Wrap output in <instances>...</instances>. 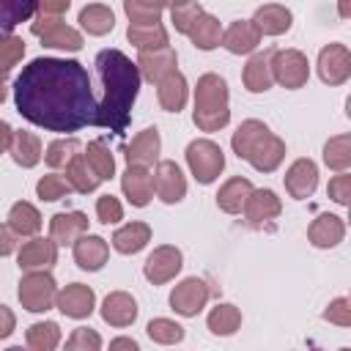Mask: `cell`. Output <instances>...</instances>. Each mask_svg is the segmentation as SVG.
Here are the masks:
<instances>
[{
  "instance_id": "12",
  "label": "cell",
  "mask_w": 351,
  "mask_h": 351,
  "mask_svg": "<svg viewBox=\"0 0 351 351\" xmlns=\"http://www.w3.org/2000/svg\"><path fill=\"white\" fill-rule=\"evenodd\" d=\"M143 271H145L148 282H154V285H162V282L173 280V277L181 271V252H178L176 247H170V244H165V247H156V250H154V252L145 258V266H143Z\"/></svg>"
},
{
  "instance_id": "6",
  "label": "cell",
  "mask_w": 351,
  "mask_h": 351,
  "mask_svg": "<svg viewBox=\"0 0 351 351\" xmlns=\"http://www.w3.org/2000/svg\"><path fill=\"white\" fill-rule=\"evenodd\" d=\"M186 165L200 184H211L225 167V154L211 140H192L186 145Z\"/></svg>"
},
{
  "instance_id": "43",
  "label": "cell",
  "mask_w": 351,
  "mask_h": 351,
  "mask_svg": "<svg viewBox=\"0 0 351 351\" xmlns=\"http://www.w3.org/2000/svg\"><path fill=\"white\" fill-rule=\"evenodd\" d=\"M80 151H82L80 140H74V137H63V140H55V143L47 145L44 159H47L49 167H66Z\"/></svg>"
},
{
  "instance_id": "8",
  "label": "cell",
  "mask_w": 351,
  "mask_h": 351,
  "mask_svg": "<svg viewBox=\"0 0 351 351\" xmlns=\"http://www.w3.org/2000/svg\"><path fill=\"white\" fill-rule=\"evenodd\" d=\"M206 302H208V285L203 282V280H197V277H186V280H181L176 288H173V293H170V304H173V310L178 313V315H197L203 307H206Z\"/></svg>"
},
{
  "instance_id": "56",
  "label": "cell",
  "mask_w": 351,
  "mask_h": 351,
  "mask_svg": "<svg viewBox=\"0 0 351 351\" xmlns=\"http://www.w3.org/2000/svg\"><path fill=\"white\" fill-rule=\"evenodd\" d=\"M110 346H112V348H132V351L137 348V343H134V340H129V337H118V340H112Z\"/></svg>"
},
{
  "instance_id": "59",
  "label": "cell",
  "mask_w": 351,
  "mask_h": 351,
  "mask_svg": "<svg viewBox=\"0 0 351 351\" xmlns=\"http://www.w3.org/2000/svg\"><path fill=\"white\" fill-rule=\"evenodd\" d=\"M5 96H8V90H5V85H3V80H0V104L5 101Z\"/></svg>"
},
{
  "instance_id": "40",
  "label": "cell",
  "mask_w": 351,
  "mask_h": 351,
  "mask_svg": "<svg viewBox=\"0 0 351 351\" xmlns=\"http://www.w3.org/2000/svg\"><path fill=\"white\" fill-rule=\"evenodd\" d=\"M27 346L36 348V351H52L58 343H60V329L55 321H41V324H33L25 335Z\"/></svg>"
},
{
  "instance_id": "32",
  "label": "cell",
  "mask_w": 351,
  "mask_h": 351,
  "mask_svg": "<svg viewBox=\"0 0 351 351\" xmlns=\"http://www.w3.org/2000/svg\"><path fill=\"white\" fill-rule=\"evenodd\" d=\"M8 151H11V156H14L16 165L33 167L41 159V140L33 132H14L11 134V143H8Z\"/></svg>"
},
{
  "instance_id": "17",
  "label": "cell",
  "mask_w": 351,
  "mask_h": 351,
  "mask_svg": "<svg viewBox=\"0 0 351 351\" xmlns=\"http://www.w3.org/2000/svg\"><path fill=\"white\" fill-rule=\"evenodd\" d=\"M107 255H110V247L101 236H93V233H82L77 241H74V261L80 269L85 271H99L104 263H107Z\"/></svg>"
},
{
  "instance_id": "29",
  "label": "cell",
  "mask_w": 351,
  "mask_h": 351,
  "mask_svg": "<svg viewBox=\"0 0 351 351\" xmlns=\"http://www.w3.org/2000/svg\"><path fill=\"white\" fill-rule=\"evenodd\" d=\"M151 241V228L145 222H129L112 233V247L121 255H134Z\"/></svg>"
},
{
  "instance_id": "26",
  "label": "cell",
  "mask_w": 351,
  "mask_h": 351,
  "mask_svg": "<svg viewBox=\"0 0 351 351\" xmlns=\"http://www.w3.org/2000/svg\"><path fill=\"white\" fill-rule=\"evenodd\" d=\"M156 99L162 104V110L167 112H178L186 104V80L181 71H170L156 82Z\"/></svg>"
},
{
  "instance_id": "18",
  "label": "cell",
  "mask_w": 351,
  "mask_h": 351,
  "mask_svg": "<svg viewBox=\"0 0 351 351\" xmlns=\"http://www.w3.org/2000/svg\"><path fill=\"white\" fill-rule=\"evenodd\" d=\"M137 69H140V77H145L148 82H159L165 74L176 71V52L170 47L143 49L137 58Z\"/></svg>"
},
{
  "instance_id": "11",
  "label": "cell",
  "mask_w": 351,
  "mask_h": 351,
  "mask_svg": "<svg viewBox=\"0 0 351 351\" xmlns=\"http://www.w3.org/2000/svg\"><path fill=\"white\" fill-rule=\"evenodd\" d=\"M241 211H244V217L252 228H263V225H269L271 219L280 217L282 203L271 189H252Z\"/></svg>"
},
{
  "instance_id": "27",
  "label": "cell",
  "mask_w": 351,
  "mask_h": 351,
  "mask_svg": "<svg viewBox=\"0 0 351 351\" xmlns=\"http://www.w3.org/2000/svg\"><path fill=\"white\" fill-rule=\"evenodd\" d=\"M101 318L110 324V326H129L134 318H137V302L123 293V291H115L104 299L101 304Z\"/></svg>"
},
{
  "instance_id": "21",
  "label": "cell",
  "mask_w": 351,
  "mask_h": 351,
  "mask_svg": "<svg viewBox=\"0 0 351 351\" xmlns=\"http://www.w3.org/2000/svg\"><path fill=\"white\" fill-rule=\"evenodd\" d=\"M159 132L154 129V126H148V129H143L140 134H134L132 137V143L126 145V162L129 165H140V167H148V165H154L156 159H159Z\"/></svg>"
},
{
  "instance_id": "24",
  "label": "cell",
  "mask_w": 351,
  "mask_h": 351,
  "mask_svg": "<svg viewBox=\"0 0 351 351\" xmlns=\"http://www.w3.org/2000/svg\"><path fill=\"white\" fill-rule=\"evenodd\" d=\"M343 236H346V225H343V219L335 217V214H321V217H315V219L310 222V228H307V239H310L315 247H321V250L340 244Z\"/></svg>"
},
{
  "instance_id": "22",
  "label": "cell",
  "mask_w": 351,
  "mask_h": 351,
  "mask_svg": "<svg viewBox=\"0 0 351 351\" xmlns=\"http://www.w3.org/2000/svg\"><path fill=\"white\" fill-rule=\"evenodd\" d=\"M282 156H285V143H282L277 134L266 132V134L261 137V143L250 151L247 162H250L255 170H261V173H271V170H277V165L282 162Z\"/></svg>"
},
{
  "instance_id": "54",
  "label": "cell",
  "mask_w": 351,
  "mask_h": 351,
  "mask_svg": "<svg viewBox=\"0 0 351 351\" xmlns=\"http://www.w3.org/2000/svg\"><path fill=\"white\" fill-rule=\"evenodd\" d=\"M71 0H38V11L41 14H63L69 8Z\"/></svg>"
},
{
  "instance_id": "51",
  "label": "cell",
  "mask_w": 351,
  "mask_h": 351,
  "mask_svg": "<svg viewBox=\"0 0 351 351\" xmlns=\"http://www.w3.org/2000/svg\"><path fill=\"white\" fill-rule=\"evenodd\" d=\"M329 197H332L335 203H340V206L348 203V197H351V176H348L346 170H340V173L329 181Z\"/></svg>"
},
{
  "instance_id": "15",
  "label": "cell",
  "mask_w": 351,
  "mask_h": 351,
  "mask_svg": "<svg viewBox=\"0 0 351 351\" xmlns=\"http://www.w3.org/2000/svg\"><path fill=\"white\" fill-rule=\"evenodd\" d=\"M318 186V167L313 159H296L288 173H285V189L291 192V197L296 200H304L315 192Z\"/></svg>"
},
{
  "instance_id": "19",
  "label": "cell",
  "mask_w": 351,
  "mask_h": 351,
  "mask_svg": "<svg viewBox=\"0 0 351 351\" xmlns=\"http://www.w3.org/2000/svg\"><path fill=\"white\" fill-rule=\"evenodd\" d=\"M271 52L274 49H263L258 55H252L241 71V80H244V88L250 93H263L271 88L274 77H271Z\"/></svg>"
},
{
  "instance_id": "57",
  "label": "cell",
  "mask_w": 351,
  "mask_h": 351,
  "mask_svg": "<svg viewBox=\"0 0 351 351\" xmlns=\"http://www.w3.org/2000/svg\"><path fill=\"white\" fill-rule=\"evenodd\" d=\"M340 16H348V0H340Z\"/></svg>"
},
{
  "instance_id": "13",
  "label": "cell",
  "mask_w": 351,
  "mask_h": 351,
  "mask_svg": "<svg viewBox=\"0 0 351 351\" xmlns=\"http://www.w3.org/2000/svg\"><path fill=\"white\" fill-rule=\"evenodd\" d=\"M55 304H58V310H60L63 315H69V318H88V315L93 313L96 296H93V291H90L88 285L71 282V285H66L63 291H58Z\"/></svg>"
},
{
  "instance_id": "7",
  "label": "cell",
  "mask_w": 351,
  "mask_h": 351,
  "mask_svg": "<svg viewBox=\"0 0 351 351\" xmlns=\"http://www.w3.org/2000/svg\"><path fill=\"white\" fill-rule=\"evenodd\" d=\"M271 77L282 88H302L310 77V63L299 49H274L271 52Z\"/></svg>"
},
{
  "instance_id": "14",
  "label": "cell",
  "mask_w": 351,
  "mask_h": 351,
  "mask_svg": "<svg viewBox=\"0 0 351 351\" xmlns=\"http://www.w3.org/2000/svg\"><path fill=\"white\" fill-rule=\"evenodd\" d=\"M58 261V244L52 239H30L22 244L16 263L22 271H36V269H49Z\"/></svg>"
},
{
  "instance_id": "36",
  "label": "cell",
  "mask_w": 351,
  "mask_h": 351,
  "mask_svg": "<svg viewBox=\"0 0 351 351\" xmlns=\"http://www.w3.org/2000/svg\"><path fill=\"white\" fill-rule=\"evenodd\" d=\"M80 25L90 36H104V33H110L115 27V14L101 3H90V5H85L80 11Z\"/></svg>"
},
{
  "instance_id": "1",
  "label": "cell",
  "mask_w": 351,
  "mask_h": 351,
  "mask_svg": "<svg viewBox=\"0 0 351 351\" xmlns=\"http://www.w3.org/2000/svg\"><path fill=\"white\" fill-rule=\"evenodd\" d=\"M14 101L25 121L47 132H77L96 118L90 77L77 60H30L14 80Z\"/></svg>"
},
{
  "instance_id": "48",
  "label": "cell",
  "mask_w": 351,
  "mask_h": 351,
  "mask_svg": "<svg viewBox=\"0 0 351 351\" xmlns=\"http://www.w3.org/2000/svg\"><path fill=\"white\" fill-rule=\"evenodd\" d=\"M96 217H99V222H104V225H112V222L123 219V208H121L118 197L101 195V197L96 200Z\"/></svg>"
},
{
  "instance_id": "3",
  "label": "cell",
  "mask_w": 351,
  "mask_h": 351,
  "mask_svg": "<svg viewBox=\"0 0 351 351\" xmlns=\"http://www.w3.org/2000/svg\"><path fill=\"white\" fill-rule=\"evenodd\" d=\"M192 121L203 132H217L230 121L228 110V85L219 74H203L195 88V112Z\"/></svg>"
},
{
  "instance_id": "52",
  "label": "cell",
  "mask_w": 351,
  "mask_h": 351,
  "mask_svg": "<svg viewBox=\"0 0 351 351\" xmlns=\"http://www.w3.org/2000/svg\"><path fill=\"white\" fill-rule=\"evenodd\" d=\"M16 250V233L8 225H0V255H11Z\"/></svg>"
},
{
  "instance_id": "45",
  "label": "cell",
  "mask_w": 351,
  "mask_h": 351,
  "mask_svg": "<svg viewBox=\"0 0 351 351\" xmlns=\"http://www.w3.org/2000/svg\"><path fill=\"white\" fill-rule=\"evenodd\" d=\"M145 329H148V337H151L154 343H162V346L178 343V340L184 337V329H181L176 321H170V318H154Z\"/></svg>"
},
{
  "instance_id": "33",
  "label": "cell",
  "mask_w": 351,
  "mask_h": 351,
  "mask_svg": "<svg viewBox=\"0 0 351 351\" xmlns=\"http://www.w3.org/2000/svg\"><path fill=\"white\" fill-rule=\"evenodd\" d=\"M189 38H192V44L197 47V49H214V47H219V41H222V27H219V19H214L211 14H200L197 19H195V25L189 27V33H186Z\"/></svg>"
},
{
  "instance_id": "2",
  "label": "cell",
  "mask_w": 351,
  "mask_h": 351,
  "mask_svg": "<svg viewBox=\"0 0 351 351\" xmlns=\"http://www.w3.org/2000/svg\"><path fill=\"white\" fill-rule=\"evenodd\" d=\"M96 74L101 85V99L96 101L93 126L123 134L132 121V104L140 90V69L121 49H101L96 55Z\"/></svg>"
},
{
  "instance_id": "37",
  "label": "cell",
  "mask_w": 351,
  "mask_h": 351,
  "mask_svg": "<svg viewBox=\"0 0 351 351\" xmlns=\"http://www.w3.org/2000/svg\"><path fill=\"white\" fill-rule=\"evenodd\" d=\"M38 8V0H0V30H14L27 22Z\"/></svg>"
},
{
  "instance_id": "50",
  "label": "cell",
  "mask_w": 351,
  "mask_h": 351,
  "mask_svg": "<svg viewBox=\"0 0 351 351\" xmlns=\"http://www.w3.org/2000/svg\"><path fill=\"white\" fill-rule=\"evenodd\" d=\"M324 318L329 321V324H337V326H351V304H348V299H335L326 310H324Z\"/></svg>"
},
{
  "instance_id": "25",
  "label": "cell",
  "mask_w": 351,
  "mask_h": 351,
  "mask_svg": "<svg viewBox=\"0 0 351 351\" xmlns=\"http://www.w3.org/2000/svg\"><path fill=\"white\" fill-rule=\"evenodd\" d=\"M291 11L285 8V5H280V3H266V5H261L258 11H255V16H252V25L261 30V36H280V33H285L288 27H291Z\"/></svg>"
},
{
  "instance_id": "47",
  "label": "cell",
  "mask_w": 351,
  "mask_h": 351,
  "mask_svg": "<svg viewBox=\"0 0 351 351\" xmlns=\"http://www.w3.org/2000/svg\"><path fill=\"white\" fill-rule=\"evenodd\" d=\"M170 14H173V25H176V30H178V33H189V27H192L195 19L203 14V8H200L197 0H189V3H184V5L170 8Z\"/></svg>"
},
{
  "instance_id": "16",
  "label": "cell",
  "mask_w": 351,
  "mask_h": 351,
  "mask_svg": "<svg viewBox=\"0 0 351 351\" xmlns=\"http://www.w3.org/2000/svg\"><path fill=\"white\" fill-rule=\"evenodd\" d=\"M121 186H123V195L129 197V203L137 208L148 206V200L154 197V176L148 173V167L129 165L121 178Z\"/></svg>"
},
{
  "instance_id": "58",
  "label": "cell",
  "mask_w": 351,
  "mask_h": 351,
  "mask_svg": "<svg viewBox=\"0 0 351 351\" xmlns=\"http://www.w3.org/2000/svg\"><path fill=\"white\" fill-rule=\"evenodd\" d=\"M170 8H176V5H184V3H189V0H165Z\"/></svg>"
},
{
  "instance_id": "42",
  "label": "cell",
  "mask_w": 351,
  "mask_h": 351,
  "mask_svg": "<svg viewBox=\"0 0 351 351\" xmlns=\"http://www.w3.org/2000/svg\"><path fill=\"white\" fill-rule=\"evenodd\" d=\"M25 55V41L11 33H0V80L11 74V69L22 60Z\"/></svg>"
},
{
  "instance_id": "5",
  "label": "cell",
  "mask_w": 351,
  "mask_h": 351,
  "mask_svg": "<svg viewBox=\"0 0 351 351\" xmlns=\"http://www.w3.org/2000/svg\"><path fill=\"white\" fill-rule=\"evenodd\" d=\"M30 30H33V36L41 38L44 47L69 49V52H77V49L82 47V36H80L74 27H69V25L60 19V14H41V11H38L36 22L30 25Z\"/></svg>"
},
{
  "instance_id": "35",
  "label": "cell",
  "mask_w": 351,
  "mask_h": 351,
  "mask_svg": "<svg viewBox=\"0 0 351 351\" xmlns=\"http://www.w3.org/2000/svg\"><path fill=\"white\" fill-rule=\"evenodd\" d=\"M8 228H11L16 236H33V233H38V228H41V214L36 211V206L19 200V203H14L11 211H8Z\"/></svg>"
},
{
  "instance_id": "10",
  "label": "cell",
  "mask_w": 351,
  "mask_h": 351,
  "mask_svg": "<svg viewBox=\"0 0 351 351\" xmlns=\"http://www.w3.org/2000/svg\"><path fill=\"white\" fill-rule=\"evenodd\" d=\"M154 192L165 203H178L186 195V181H184V173H181V167L176 162H170V159L156 162V170H154Z\"/></svg>"
},
{
  "instance_id": "23",
  "label": "cell",
  "mask_w": 351,
  "mask_h": 351,
  "mask_svg": "<svg viewBox=\"0 0 351 351\" xmlns=\"http://www.w3.org/2000/svg\"><path fill=\"white\" fill-rule=\"evenodd\" d=\"M261 44V30L252 25V19H241V22H233L225 33H222V47L233 55H247L252 52L255 47Z\"/></svg>"
},
{
  "instance_id": "39",
  "label": "cell",
  "mask_w": 351,
  "mask_h": 351,
  "mask_svg": "<svg viewBox=\"0 0 351 351\" xmlns=\"http://www.w3.org/2000/svg\"><path fill=\"white\" fill-rule=\"evenodd\" d=\"M241 326V313L233 304H217L208 313V329L214 335H233Z\"/></svg>"
},
{
  "instance_id": "31",
  "label": "cell",
  "mask_w": 351,
  "mask_h": 351,
  "mask_svg": "<svg viewBox=\"0 0 351 351\" xmlns=\"http://www.w3.org/2000/svg\"><path fill=\"white\" fill-rule=\"evenodd\" d=\"M66 181H69V186L74 189V192H80V195H88V192H93L99 184H101V178L93 173V167L88 165V159H85V154H77L69 165H66Z\"/></svg>"
},
{
  "instance_id": "28",
  "label": "cell",
  "mask_w": 351,
  "mask_h": 351,
  "mask_svg": "<svg viewBox=\"0 0 351 351\" xmlns=\"http://www.w3.org/2000/svg\"><path fill=\"white\" fill-rule=\"evenodd\" d=\"M250 192H252V184H250L247 178H241V176H233V178H228V181L219 186V192H217V206H219L222 211H228V214H239V211L244 208Z\"/></svg>"
},
{
  "instance_id": "20",
  "label": "cell",
  "mask_w": 351,
  "mask_h": 351,
  "mask_svg": "<svg viewBox=\"0 0 351 351\" xmlns=\"http://www.w3.org/2000/svg\"><path fill=\"white\" fill-rule=\"evenodd\" d=\"M88 230V217L82 211H60L49 222V239L55 244H74Z\"/></svg>"
},
{
  "instance_id": "44",
  "label": "cell",
  "mask_w": 351,
  "mask_h": 351,
  "mask_svg": "<svg viewBox=\"0 0 351 351\" xmlns=\"http://www.w3.org/2000/svg\"><path fill=\"white\" fill-rule=\"evenodd\" d=\"M165 0H123V11L132 22H159Z\"/></svg>"
},
{
  "instance_id": "4",
  "label": "cell",
  "mask_w": 351,
  "mask_h": 351,
  "mask_svg": "<svg viewBox=\"0 0 351 351\" xmlns=\"http://www.w3.org/2000/svg\"><path fill=\"white\" fill-rule=\"evenodd\" d=\"M55 296H58V285L52 280V274L47 269H36V271H27L22 280H19V302L25 310L30 313H44L55 304Z\"/></svg>"
},
{
  "instance_id": "41",
  "label": "cell",
  "mask_w": 351,
  "mask_h": 351,
  "mask_svg": "<svg viewBox=\"0 0 351 351\" xmlns=\"http://www.w3.org/2000/svg\"><path fill=\"white\" fill-rule=\"evenodd\" d=\"M324 162L332 167V170H346L351 165V137L348 134H337V137H329V143L324 145Z\"/></svg>"
},
{
  "instance_id": "49",
  "label": "cell",
  "mask_w": 351,
  "mask_h": 351,
  "mask_svg": "<svg viewBox=\"0 0 351 351\" xmlns=\"http://www.w3.org/2000/svg\"><path fill=\"white\" fill-rule=\"evenodd\" d=\"M99 346H101V337H99L93 329H74V335L66 340V348H69V351H80V348L96 351Z\"/></svg>"
},
{
  "instance_id": "9",
  "label": "cell",
  "mask_w": 351,
  "mask_h": 351,
  "mask_svg": "<svg viewBox=\"0 0 351 351\" xmlns=\"http://www.w3.org/2000/svg\"><path fill=\"white\" fill-rule=\"evenodd\" d=\"M318 77L326 85H343L351 77V55L343 44H329L318 55Z\"/></svg>"
},
{
  "instance_id": "30",
  "label": "cell",
  "mask_w": 351,
  "mask_h": 351,
  "mask_svg": "<svg viewBox=\"0 0 351 351\" xmlns=\"http://www.w3.org/2000/svg\"><path fill=\"white\" fill-rule=\"evenodd\" d=\"M126 38L143 52V49H156V47H167V30L162 27V22H129Z\"/></svg>"
},
{
  "instance_id": "53",
  "label": "cell",
  "mask_w": 351,
  "mask_h": 351,
  "mask_svg": "<svg viewBox=\"0 0 351 351\" xmlns=\"http://www.w3.org/2000/svg\"><path fill=\"white\" fill-rule=\"evenodd\" d=\"M14 324H16V321H14V313H11L5 304H0V340L14 332Z\"/></svg>"
},
{
  "instance_id": "46",
  "label": "cell",
  "mask_w": 351,
  "mask_h": 351,
  "mask_svg": "<svg viewBox=\"0 0 351 351\" xmlns=\"http://www.w3.org/2000/svg\"><path fill=\"white\" fill-rule=\"evenodd\" d=\"M36 192H38L41 200H60V197H66V195L71 192V186H69L66 176L49 173V176H44V178L36 184Z\"/></svg>"
},
{
  "instance_id": "55",
  "label": "cell",
  "mask_w": 351,
  "mask_h": 351,
  "mask_svg": "<svg viewBox=\"0 0 351 351\" xmlns=\"http://www.w3.org/2000/svg\"><path fill=\"white\" fill-rule=\"evenodd\" d=\"M11 134H14V129H11L5 121H0V154L8 148V143H11Z\"/></svg>"
},
{
  "instance_id": "38",
  "label": "cell",
  "mask_w": 351,
  "mask_h": 351,
  "mask_svg": "<svg viewBox=\"0 0 351 351\" xmlns=\"http://www.w3.org/2000/svg\"><path fill=\"white\" fill-rule=\"evenodd\" d=\"M85 159H88V165L93 167V173H96L101 181H107V178L115 176V159H112L110 148H107L101 140L88 143V148H85Z\"/></svg>"
},
{
  "instance_id": "34",
  "label": "cell",
  "mask_w": 351,
  "mask_h": 351,
  "mask_svg": "<svg viewBox=\"0 0 351 351\" xmlns=\"http://www.w3.org/2000/svg\"><path fill=\"white\" fill-rule=\"evenodd\" d=\"M266 132H269V126H266L263 121H255V118L244 121V123L233 132V140H230L233 154H236L239 159H247V156H250V151L261 143V137H263Z\"/></svg>"
}]
</instances>
